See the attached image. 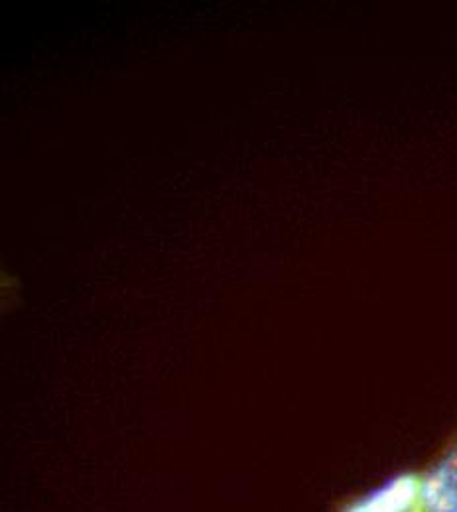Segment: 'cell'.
<instances>
[{
  "label": "cell",
  "mask_w": 457,
  "mask_h": 512,
  "mask_svg": "<svg viewBox=\"0 0 457 512\" xmlns=\"http://www.w3.org/2000/svg\"><path fill=\"white\" fill-rule=\"evenodd\" d=\"M331 512H457V428L420 465L337 499Z\"/></svg>",
  "instance_id": "6da1fadb"
}]
</instances>
